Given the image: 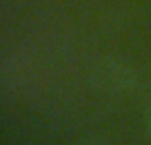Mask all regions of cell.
Returning <instances> with one entry per match:
<instances>
[{"label":"cell","mask_w":151,"mask_h":145,"mask_svg":"<svg viewBox=\"0 0 151 145\" xmlns=\"http://www.w3.org/2000/svg\"><path fill=\"white\" fill-rule=\"evenodd\" d=\"M147 128H149V135H151V100H149V106H147Z\"/></svg>","instance_id":"6da1fadb"}]
</instances>
